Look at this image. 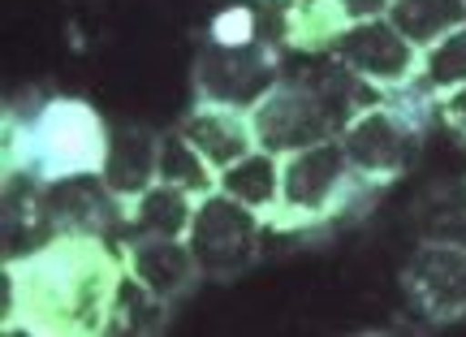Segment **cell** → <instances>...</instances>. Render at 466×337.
Wrapping results in <instances>:
<instances>
[{"label": "cell", "instance_id": "obj_1", "mask_svg": "<svg viewBox=\"0 0 466 337\" xmlns=\"http://www.w3.org/2000/svg\"><path fill=\"white\" fill-rule=\"evenodd\" d=\"M121 272L104 238L52 234L5 269V316L26 333H108Z\"/></svg>", "mask_w": 466, "mask_h": 337}, {"label": "cell", "instance_id": "obj_2", "mask_svg": "<svg viewBox=\"0 0 466 337\" xmlns=\"http://www.w3.org/2000/svg\"><path fill=\"white\" fill-rule=\"evenodd\" d=\"M108 126L86 100H48L31 117L9 121L14 178L48 182L66 173H100Z\"/></svg>", "mask_w": 466, "mask_h": 337}, {"label": "cell", "instance_id": "obj_3", "mask_svg": "<svg viewBox=\"0 0 466 337\" xmlns=\"http://www.w3.org/2000/svg\"><path fill=\"white\" fill-rule=\"evenodd\" d=\"M190 251L199 260L203 277H217V281H233L255 264L259 242H264V212H255L247 203H238L225 190L203 195L190 220Z\"/></svg>", "mask_w": 466, "mask_h": 337}, {"label": "cell", "instance_id": "obj_4", "mask_svg": "<svg viewBox=\"0 0 466 337\" xmlns=\"http://www.w3.org/2000/svg\"><path fill=\"white\" fill-rule=\"evenodd\" d=\"M363 182L346 156V143L319 138L311 148L281 156V220H319L329 212H341L354 186Z\"/></svg>", "mask_w": 466, "mask_h": 337}, {"label": "cell", "instance_id": "obj_5", "mask_svg": "<svg viewBox=\"0 0 466 337\" xmlns=\"http://www.w3.org/2000/svg\"><path fill=\"white\" fill-rule=\"evenodd\" d=\"M277 83H281V66L264 39H250V44H212L208 39V48L199 52V66H195L199 100L229 104L242 113H250Z\"/></svg>", "mask_w": 466, "mask_h": 337}, {"label": "cell", "instance_id": "obj_6", "mask_svg": "<svg viewBox=\"0 0 466 337\" xmlns=\"http://www.w3.org/2000/svg\"><path fill=\"white\" fill-rule=\"evenodd\" d=\"M31 212L48 234L104 238L116 220H126V203L108 190L100 173H66V178L35 182Z\"/></svg>", "mask_w": 466, "mask_h": 337}, {"label": "cell", "instance_id": "obj_7", "mask_svg": "<svg viewBox=\"0 0 466 337\" xmlns=\"http://www.w3.org/2000/svg\"><path fill=\"white\" fill-rule=\"evenodd\" d=\"M329 52H333V61H341L346 69H354L359 78H367L380 91L410 87L419 78V66H423V52L389 22V14L350 22Z\"/></svg>", "mask_w": 466, "mask_h": 337}, {"label": "cell", "instance_id": "obj_8", "mask_svg": "<svg viewBox=\"0 0 466 337\" xmlns=\"http://www.w3.org/2000/svg\"><path fill=\"white\" fill-rule=\"evenodd\" d=\"M415 130L419 126H410L384 96L380 104L363 108L341 130V143L363 182H393L398 173H406L410 156H415Z\"/></svg>", "mask_w": 466, "mask_h": 337}, {"label": "cell", "instance_id": "obj_9", "mask_svg": "<svg viewBox=\"0 0 466 337\" xmlns=\"http://www.w3.org/2000/svg\"><path fill=\"white\" fill-rule=\"evenodd\" d=\"M406 290L432 321L466 316V247L450 238H432L406 260Z\"/></svg>", "mask_w": 466, "mask_h": 337}, {"label": "cell", "instance_id": "obj_10", "mask_svg": "<svg viewBox=\"0 0 466 337\" xmlns=\"http://www.w3.org/2000/svg\"><path fill=\"white\" fill-rule=\"evenodd\" d=\"M100 178L121 203L138 199L151 182H160V135L147 126H134V121L108 126Z\"/></svg>", "mask_w": 466, "mask_h": 337}, {"label": "cell", "instance_id": "obj_11", "mask_svg": "<svg viewBox=\"0 0 466 337\" xmlns=\"http://www.w3.org/2000/svg\"><path fill=\"white\" fill-rule=\"evenodd\" d=\"M195 148L203 152V160L217 168H229L233 160H242L247 152H255V126H250V113L242 108H229V104H208L199 100V108L177 126Z\"/></svg>", "mask_w": 466, "mask_h": 337}, {"label": "cell", "instance_id": "obj_12", "mask_svg": "<svg viewBox=\"0 0 466 337\" xmlns=\"http://www.w3.org/2000/svg\"><path fill=\"white\" fill-rule=\"evenodd\" d=\"M126 269L168 303L203 277L199 260H195L186 238H134L126 247Z\"/></svg>", "mask_w": 466, "mask_h": 337}, {"label": "cell", "instance_id": "obj_13", "mask_svg": "<svg viewBox=\"0 0 466 337\" xmlns=\"http://www.w3.org/2000/svg\"><path fill=\"white\" fill-rule=\"evenodd\" d=\"M199 199L173 182H151L138 199L126 203V225L134 238H186Z\"/></svg>", "mask_w": 466, "mask_h": 337}, {"label": "cell", "instance_id": "obj_14", "mask_svg": "<svg viewBox=\"0 0 466 337\" xmlns=\"http://www.w3.org/2000/svg\"><path fill=\"white\" fill-rule=\"evenodd\" d=\"M217 190L233 195L238 203H247L255 212H277L281 208V156L255 148L242 160H233L229 168L217 173Z\"/></svg>", "mask_w": 466, "mask_h": 337}, {"label": "cell", "instance_id": "obj_15", "mask_svg": "<svg viewBox=\"0 0 466 337\" xmlns=\"http://www.w3.org/2000/svg\"><path fill=\"white\" fill-rule=\"evenodd\" d=\"M277 35L289 48H333V39L350 26L337 0H277Z\"/></svg>", "mask_w": 466, "mask_h": 337}, {"label": "cell", "instance_id": "obj_16", "mask_svg": "<svg viewBox=\"0 0 466 337\" xmlns=\"http://www.w3.org/2000/svg\"><path fill=\"white\" fill-rule=\"evenodd\" d=\"M389 22L398 26L419 52L432 48L436 39L466 26V0H393Z\"/></svg>", "mask_w": 466, "mask_h": 337}, {"label": "cell", "instance_id": "obj_17", "mask_svg": "<svg viewBox=\"0 0 466 337\" xmlns=\"http://www.w3.org/2000/svg\"><path fill=\"white\" fill-rule=\"evenodd\" d=\"M168 324V299H160L151 286H143L130 269L121 272L108 311V333H160Z\"/></svg>", "mask_w": 466, "mask_h": 337}, {"label": "cell", "instance_id": "obj_18", "mask_svg": "<svg viewBox=\"0 0 466 337\" xmlns=\"http://www.w3.org/2000/svg\"><path fill=\"white\" fill-rule=\"evenodd\" d=\"M160 182L186 186L195 199H203V195L217 190V168L203 160V152L182 130H173V135L160 138Z\"/></svg>", "mask_w": 466, "mask_h": 337}, {"label": "cell", "instance_id": "obj_19", "mask_svg": "<svg viewBox=\"0 0 466 337\" xmlns=\"http://www.w3.org/2000/svg\"><path fill=\"white\" fill-rule=\"evenodd\" d=\"M462 83H466V26H458L445 39H436L432 48H423V66H419L415 87L428 91L432 100H441L445 91Z\"/></svg>", "mask_w": 466, "mask_h": 337}, {"label": "cell", "instance_id": "obj_20", "mask_svg": "<svg viewBox=\"0 0 466 337\" xmlns=\"http://www.w3.org/2000/svg\"><path fill=\"white\" fill-rule=\"evenodd\" d=\"M208 39H212V44H250V39H259V14H255L250 5H225V9L212 17Z\"/></svg>", "mask_w": 466, "mask_h": 337}, {"label": "cell", "instance_id": "obj_21", "mask_svg": "<svg viewBox=\"0 0 466 337\" xmlns=\"http://www.w3.org/2000/svg\"><path fill=\"white\" fill-rule=\"evenodd\" d=\"M436 117L445 121L458 138H466V83L453 87V91H445V96L436 100Z\"/></svg>", "mask_w": 466, "mask_h": 337}, {"label": "cell", "instance_id": "obj_22", "mask_svg": "<svg viewBox=\"0 0 466 337\" xmlns=\"http://www.w3.org/2000/svg\"><path fill=\"white\" fill-rule=\"evenodd\" d=\"M393 0H337V9L346 14V22H363V17H380L389 14Z\"/></svg>", "mask_w": 466, "mask_h": 337}, {"label": "cell", "instance_id": "obj_23", "mask_svg": "<svg viewBox=\"0 0 466 337\" xmlns=\"http://www.w3.org/2000/svg\"><path fill=\"white\" fill-rule=\"evenodd\" d=\"M272 5H277V0H272Z\"/></svg>", "mask_w": 466, "mask_h": 337}]
</instances>
